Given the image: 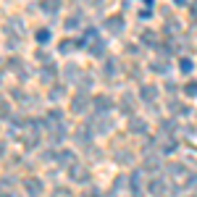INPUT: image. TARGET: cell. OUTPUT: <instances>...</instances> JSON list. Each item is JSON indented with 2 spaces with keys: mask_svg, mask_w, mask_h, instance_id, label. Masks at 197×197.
<instances>
[{
  "mask_svg": "<svg viewBox=\"0 0 197 197\" xmlns=\"http://www.w3.org/2000/svg\"><path fill=\"white\" fill-rule=\"evenodd\" d=\"M186 92H189V95H197V84H189V87H186Z\"/></svg>",
  "mask_w": 197,
  "mask_h": 197,
  "instance_id": "6da1fadb",
  "label": "cell"
}]
</instances>
